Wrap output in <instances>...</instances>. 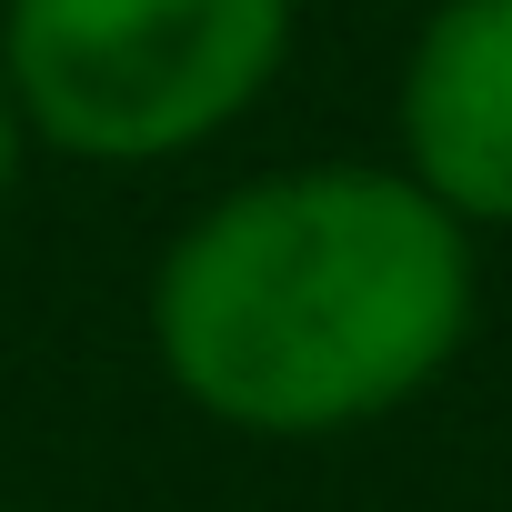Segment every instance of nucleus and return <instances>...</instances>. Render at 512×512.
Returning a JSON list of instances; mask_svg holds the SVG:
<instances>
[{
  "label": "nucleus",
  "instance_id": "f257e3e1",
  "mask_svg": "<svg viewBox=\"0 0 512 512\" xmlns=\"http://www.w3.org/2000/svg\"><path fill=\"white\" fill-rule=\"evenodd\" d=\"M482 312L472 231L402 161H302L201 201L151 272L171 392L251 442H332L422 402Z\"/></svg>",
  "mask_w": 512,
  "mask_h": 512
},
{
  "label": "nucleus",
  "instance_id": "f03ea898",
  "mask_svg": "<svg viewBox=\"0 0 512 512\" xmlns=\"http://www.w3.org/2000/svg\"><path fill=\"white\" fill-rule=\"evenodd\" d=\"M302 0H0V81L31 141L141 171L221 141L292 61Z\"/></svg>",
  "mask_w": 512,
  "mask_h": 512
},
{
  "label": "nucleus",
  "instance_id": "7ed1b4c3",
  "mask_svg": "<svg viewBox=\"0 0 512 512\" xmlns=\"http://www.w3.org/2000/svg\"><path fill=\"white\" fill-rule=\"evenodd\" d=\"M392 131L402 171L462 231H512V0H432L402 51Z\"/></svg>",
  "mask_w": 512,
  "mask_h": 512
},
{
  "label": "nucleus",
  "instance_id": "20e7f679",
  "mask_svg": "<svg viewBox=\"0 0 512 512\" xmlns=\"http://www.w3.org/2000/svg\"><path fill=\"white\" fill-rule=\"evenodd\" d=\"M21 151H31V121H21V101H11V81H0V191L21 181Z\"/></svg>",
  "mask_w": 512,
  "mask_h": 512
}]
</instances>
